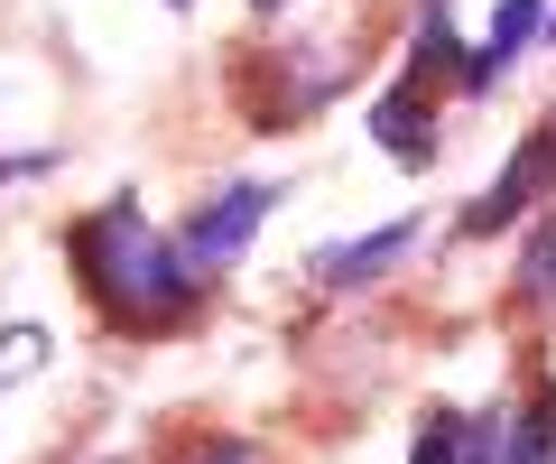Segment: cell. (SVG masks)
I'll use <instances>...</instances> for the list:
<instances>
[{"mask_svg": "<svg viewBox=\"0 0 556 464\" xmlns=\"http://www.w3.org/2000/svg\"><path fill=\"white\" fill-rule=\"evenodd\" d=\"M167 10H195V0H167Z\"/></svg>", "mask_w": 556, "mask_h": 464, "instance_id": "15", "label": "cell"}, {"mask_svg": "<svg viewBox=\"0 0 556 464\" xmlns=\"http://www.w3.org/2000/svg\"><path fill=\"white\" fill-rule=\"evenodd\" d=\"M538 38H556V10H547V28H538Z\"/></svg>", "mask_w": 556, "mask_h": 464, "instance_id": "14", "label": "cell"}, {"mask_svg": "<svg viewBox=\"0 0 556 464\" xmlns=\"http://www.w3.org/2000/svg\"><path fill=\"white\" fill-rule=\"evenodd\" d=\"M371 140L390 149L399 167H427V159H437V112H427V84H399V93L371 102Z\"/></svg>", "mask_w": 556, "mask_h": 464, "instance_id": "5", "label": "cell"}, {"mask_svg": "<svg viewBox=\"0 0 556 464\" xmlns=\"http://www.w3.org/2000/svg\"><path fill=\"white\" fill-rule=\"evenodd\" d=\"M260 214H278V186L269 177H232L214 204H195V223H186V269H223V261H241L251 251V233H260Z\"/></svg>", "mask_w": 556, "mask_h": 464, "instance_id": "2", "label": "cell"}, {"mask_svg": "<svg viewBox=\"0 0 556 464\" xmlns=\"http://www.w3.org/2000/svg\"><path fill=\"white\" fill-rule=\"evenodd\" d=\"M195 464H260V446H241V437H232V446H204Z\"/></svg>", "mask_w": 556, "mask_h": 464, "instance_id": "12", "label": "cell"}, {"mask_svg": "<svg viewBox=\"0 0 556 464\" xmlns=\"http://www.w3.org/2000/svg\"><path fill=\"white\" fill-rule=\"evenodd\" d=\"M547 186H556V130H529V140H519V159L501 167L473 204H464V233H482V242H492L501 223H519L538 196H547Z\"/></svg>", "mask_w": 556, "mask_h": 464, "instance_id": "3", "label": "cell"}, {"mask_svg": "<svg viewBox=\"0 0 556 464\" xmlns=\"http://www.w3.org/2000/svg\"><path fill=\"white\" fill-rule=\"evenodd\" d=\"M408 242H417V223H380V233H362V242L316 251V279L325 288H362V279H380L390 261H408Z\"/></svg>", "mask_w": 556, "mask_h": 464, "instance_id": "6", "label": "cell"}, {"mask_svg": "<svg viewBox=\"0 0 556 464\" xmlns=\"http://www.w3.org/2000/svg\"><path fill=\"white\" fill-rule=\"evenodd\" d=\"M408 464H464V418H455V409H427V418H417Z\"/></svg>", "mask_w": 556, "mask_h": 464, "instance_id": "10", "label": "cell"}, {"mask_svg": "<svg viewBox=\"0 0 556 464\" xmlns=\"http://www.w3.org/2000/svg\"><path fill=\"white\" fill-rule=\"evenodd\" d=\"M519 298H538V306H556V214L529 233V251H519Z\"/></svg>", "mask_w": 556, "mask_h": 464, "instance_id": "9", "label": "cell"}, {"mask_svg": "<svg viewBox=\"0 0 556 464\" xmlns=\"http://www.w3.org/2000/svg\"><path fill=\"white\" fill-rule=\"evenodd\" d=\"M75 269H84V288H93L112 316L167 325L186 306V251H167L130 196H112L93 223H75Z\"/></svg>", "mask_w": 556, "mask_h": 464, "instance_id": "1", "label": "cell"}, {"mask_svg": "<svg viewBox=\"0 0 556 464\" xmlns=\"http://www.w3.org/2000/svg\"><path fill=\"white\" fill-rule=\"evenodd\" d=\"M464 65V47H455V20H445V0H417V57H408V75L427 84V75H455Z\"/></svg>", "mask_w": 556, "mask_h": 464, "instance_id": "7", "label": "cell"}, {"mask_svg": "<svg viewBox=\"0 0 556 464\" xmlns=\"http://www.w3.org/2000/svg\"><path fill=\"white\" fill-rule=\"evenodd\" d=\"M251 10H288V0H251Z\"/></svg>", "mask_w": 556, "mask_h": 464, "instance_id": "13", "label": "cell"}, {"mask_svg": "<svg viewBox=\"0 0 556 464\" xmlns=\"http://www.w3.org/2000/svg\"><path fill=\"white\" fill-rule=\"evenodd\" d=\"M538 28H547V0H501V10H492V38H482L473 57L455 65V75H464V93H492V84L519 65V47H529Z\"/></svg>", "mask_w": 556, "mask_h": 464, "instance_id": "4", "label": "cell"}, {"mask_svg": "<svg viewBox=\"0 0 556 464\" xmlns=\"http://www.w3.org/2000/svg\"><path fill=\"white\" fill-rule=\"evenodd\" d=\"M464 464H510V418H501V409L464 418Z\"/></svg>", "mask_w": 556, "mask_h": 464, "instance_id": "11", "label": "cell"}, {"mask_svg": "<svg viewBox=\"0 0 556 464\" xmlns=\"http://www.w3.org/2000/svg\"><path fill=\"white\" fill-rule=\"evenodd\" d=\"M510 464H556V390H538L510 418Z\"/></svg>", "mask_w": 556, "mask_h": 464, "instance_id": "8", "label": "cell"}]
</instances>
